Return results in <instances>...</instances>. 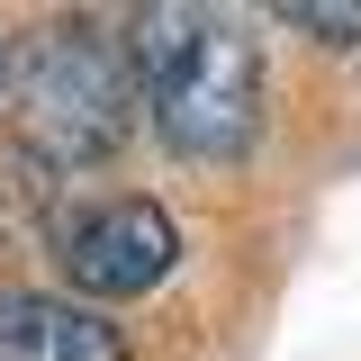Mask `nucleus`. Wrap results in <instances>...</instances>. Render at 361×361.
I'll list each match as a JSON object with an SVG mask.
<instances>
[{"mask_svg":"<svg viewBox=\"0 0 361 361\" xmlns=\"http://www.w3.org/2000/svg\"><path fill=\"white\" fill-rule=\"evenodd\" d=\"M9 73H18V63H9V45H0V82H9Z\"/></svg>","mask_w":361,"mask_h":361,"instance_id":"nucleus-6","label":"nucleus"},{"mask_svg":"<svg viewBox=\"0 0 361 361\" xmlns=\"http://www.w3.org/2000/svg\"><path fill=\"white\" fill-rule=\"evenodd\" d=\"M172 262H180V235L154 199H99L54 226V271L73 280V298H145Z\"/></svg>","mask_w":361,"mask_h":361,"instance_id":"nucleus-3","label":"nucleus"},{"mask_svg":"<svg viewBox=\"0 0 361 361\" xmlns=\"http://www.w3.org/2000/svg\"><path fill=\"white\" fill-rule=\"evenodd\" d=\"M0 361H127V334L73 298L0 289Z\"/></svg>","mask_w":361,"mask_h":361,"instance_id":"nucleus-4","label":"nucleus"},{"mask_svg":"<svg viewBox=\"0 0 361 361\" xmlns=\"http://www.w3.org/2000/svg\"><path fill=\"white\" fill-rule=\"evenodd\" d=\"M280 18H289V27H307V37H334V45L361 37V0H289Z\"/></svg>","mask_w":361,"mask_h":361,"instance_id":"nucleus-5","label":"nucleus"},{"mask_svg":"<svg viewBox=\"0 0 361 361\" xmlns=\"http://www.w3.org/2000/svg\"><path fill=\"white\" fill-rule=\"evenodd\" d=\"M9 82H18V135L37 145L54 172L118 154V145L135 135V118H145V82H135L127 37L90 27V18L45 27V37L18 54Z\"/></svg>","mask_w":361,"mask_h":361,"instance_id":"nucleus-2","label":"nucleus"},{"mask_svg":"<svg viewBox=\"0 0 361 361\" xmlns=\"http://www.w3.org/2000/svg\"><path fill=\"white\" fill-rule=\"evenodd\" d=\"M127 54H135V82H145V118L163 127L172 154L235 163L262 135V45L244 37L235 9L154 0V9H135Z\"/></svg>","mask_w":361,"mask_h":361,"instance_id":"nucleus-1","label":"nucleus"}]
</instances>
